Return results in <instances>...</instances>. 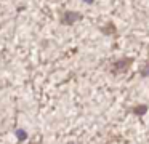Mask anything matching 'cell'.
Instances as JSON below:
<instances>
[{
	"label": "cell",
	"instance_id": "1",
	"mask_svg": "<svg viewBox=\"0 0 149 144\" xmlns=\"http://www.w3.org/2000/svg\"><path fill=\"white\" fill-rule=\"evenodd\" d=\"M133 58H123V59H117L111 64V72L112 74H123L130 69V66L133 64Z\"/></svg>",
	"mask_w": 149,
	"mask_h": 144
},
{
	"label": "cell",
	"instance_id": "2",
	"mask_svg": "<svg viewBox=\"0 0 149 144\" xmlns=\"http://www.w3.org/2000/svg\"><path fill=\"white\" fill-rule=\"evenodd\" d=\"M84 18L82 16V13H79V11H72V10H68V11H64L61 15V24L63 26H72L74 22H77V21H80V19Z\"/></svg>",
	"mask_w": 149,
	"mask_h": 144
},
{
	"label": "cell",
	"instance_id": "3",
	"mask_svg": "<svg viewBox=\"0 0 149 144\" xmlns=\"http://www.w3.org/2000/svg\"><path fill=\"white\" fill-rule=\"evenodd\" d=\"M132 112H133L135 115H144L146 112H148V106H146V104L135 106V107H132Z\"/></svg>",
	"mask_w": 149,
	"mask_h": 144
},
{
	"label": "cell",
	"instance_id": "4",
	"mask_svg": "<svg viewBox=\"0 0 149 144\" xmlns=\"http://www.w3.org/2000/svg\"><path fill=\"white\" fill-rule=\"evenodd\" d=\"M101 32H103V34H106V35H112V34H116V26H114L112 22H109L107 26L101 27Z\"/></svg>",
	"mask_w": 149,
	"mask_h": 144
},
{
	"label": "cell",
	"instance_id": "5",
	"mask_svg": "<svg viewBox=\"0 0 149 144\" xmlns=\"http://www.w3.org/2000/svg\"><path fill=\"white\" fill-rule=\"evenodd\" d=\"M15 136H16L18 141H26L27 139V131L23 130V128H18V130L15 131Z\"/></svg>",
	"mask_w": 149,
	"mask_h": 144
},
{
	"label": "cell",
	"instance_id": "6",
	"mask_svg": "<svg viewBox=\"0 0 149 144\" xmlns=\"http://www.w3.org/2000/svg\"><path fill=\"white\" fill-rule=\"evenodd\" d=\"M141 75H143V77H148V75H149V59L146 61V64L141 67Z\"/></svg>",
	"mask_w": 149,
	"mask_h": 144
},
{
	"label": "cell",
	"instance_id": "7",
	"mask_svg": "<svg viewBox=\"0 0 149 144\" xmlns=\"http://www.w3.org/2000/svg\"><path fill=\"white\" fill-rule=\"evenodd\" d=\"M84 2H85V3H93L95 0H84Z\"/></svg>",
	"mask_w": 149,
	"mask_h": 144
}]
</instances>
